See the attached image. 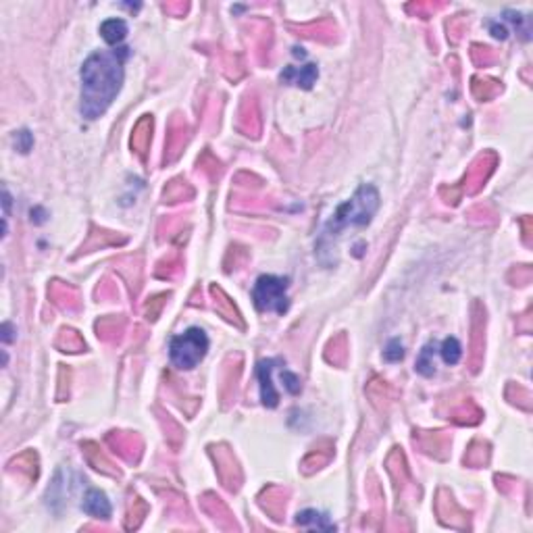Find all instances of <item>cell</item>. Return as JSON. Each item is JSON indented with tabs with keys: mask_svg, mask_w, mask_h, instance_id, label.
I'll list each match as a JSON object with an SVG mask.
<instances>
[{
	"mask_svg": "<svg viewBox=\"0 0 533 533\" xmlns=\"http://www.w3.org/2000/svg\"><path fill=\"white\" fill-rule=\"evenodd\" d=\"M129 56L127 46H119L109 52H94L82 65V105L80 113L94 121L107 113V109L117 98L123 78H125V61Z\"/></svg>",
	"mask_w": 533,
	"mask_h": 533,
	"instance_id": "6da1fadb",
	"label": "cell"
},
{
	"mask_svg": "<svg viewBox=\"0 0 533 533\" xmlns=\"http://www.w3.org/2000/svg\"><path fill=\"white\" fill-rule=\"evenodd\" d=\"M379 208V192L375 186L365 184L356 190V194L340 204L331 219L325 225V236H340L348 227H365L371 223L373 215Z\"/></svg>",
	"mask_w": 533,
	"mask_h": 533,
	"instance_id": "7a4b0ae2",
	"label": "cell"
},
{
	"mask_svg": "<svg viewBox=\"0 0 533 533\" xmlns=\"http://www.w3.org/2000/svg\"><path fill=\"white\" fill-rule=\"evenodd\" d=\"M206 352H208V336L200 327H188L184 334L173 336L169 342V358L182 371H190L198 367V362L206 356Z\"/></svg>",
	"mask_w": 533,
	"mask_h": 533,
	"instance_id": "3957f363",
	"label": "cell"
},
{
	"mask_svg": "<svg viewBox=\"0 0 533 533\" xmlns=\"http://www.w3.org/2000/svg\"><path fill=\"white\" fill-rule=\"evenodd\" d=\"M287 277L277 275H261L252 287V300L254 307L261 313H277L285 315L290 309V298H287Z\"/></svg>",
	"mask_w": 533,
	"mask_h": 533,
	"instance_id": "277c9868",
	"label": "cell"
},
{
	"mask_svg": "<svg viewBox=\"0 0 533 533\" xmlns=\"http://www.w3.org/2000/svg\"><path fill=\"white\" fill-rule=\"evenodd\" d=\"M281 362H283L281 358H265L257 367V377H259V384H261V400L267 409H275L277 402H279V394L273 386V371Z\"/></svg>",
	"mask_w": 533,
	"mask_h": 533,
	"instance_id": "5b68a950",
	"label": "cell"
},
{
	"mask_svg": "<svg viewBox=\"0 0 533 533\" xmlns=\"http://www.w3.org/2000/svg\"><path fill=\"white\" fill-rule=\"evenodd\" d=\"M319 78V69L317 65L309 63V65H302V67H285L279 75V80L283 84H292V86H298V88H304V90H311L313 84L317 82Z\"/></svg>",
	"mask_w": 533,
	"mask_h": 533,
	"instance_id": "8992f818",
	"label": "cell"
},
{
	"mask_svg": "<svg viewBox=\"0 0 533 533\" xmlns=\"http://www.w3.org/2000/svg\"><path fill=\"white\" fill-rule=\"evenodd\" d=\"M82 508H84L86 514H90V516H94V519H109L111 512H113L107 494L100 492V490H88L86 496H84Z\"/></svg>",
	"mask_w": 533,
	"mask_h": 533,
	"instance_id": "52a82bcc",
	"label": "cell"
},
{
	"mask_svg": "<svg viewBox=\"0 0 533 533\" xmlns=\"http://www.w3.org/2000/svg\"><path fill=\"white\" fill-rule=\"evenodd\" d=\"M296 523L307 527V529H319V531H334L336 529L334 521L325 512H319V510H313V508L298 512Z\"/></svg>",
	"mask_w": 533,
	"mask_h": 533,
	"instance_id": "ba28073f",
	"label": "cell"
},
{
	"mask_svg": "<svg viewBox=\"0 0 533 533\" xmlns=\"http://www.w3.org/2000/svg\"><path fill=\"white\" fill-rule=\"evenodd\" d=\"M100 34L105 38L107 44L111 46H117L125 40L127 36V23L119 17H113V19H107L102 25H100Z\"/></svg>",
	"mask_w": 533,
	"mask_h": 533,
	"instance_id": "9c48e42d",
	"label": "cell"
},
{
	"mask_svg": "<svg viewBox=\"0 0 533 533\" xmlns=\"http://www.w3.org/2000/svg\"><path fill=\"white\" fill-rule=\"evenodd\" d=\"M435 350H437V346L433 344V342H429L423 350H421V354H419V358H417V373H421L423 377H431L433 373H435V362H433V356H435Z\"/></svg>",
	"mask_w": 533,
	"mask_h": 533,
	"instance_id": "30bf717a",
	"label": "cell"
},
{
	"mask_svg": "<svg viewBox=\"0 0 533 533\" xmlns=\"http://www.w3.org/2000/svg\"><path fill=\"white\" fill-rule=\"evenodd\" d=\"M439 354L444 358L446 365H456L461 360L463 356V348H461V342L456 338H446L439 346Z\"/></svg>",
	"mask_w": 533,
	"mask_h": 533,
	"instance_id": "8fae6325",
	"label": "cell"
},
{
	"mask_svg": "<svg viewBox=\"0 0 533 533\" xmlns=\"http://www.w3.org/2000/svg\"><path fill=\"white\" fill-rule=\"evenodd\" d=\"M281 384H283V388H285V392L287 394H298L300 392V377L296 375V373H292V371H281Z\"/></svg>",
	"mask_w": 533,
	"mask_h": 533,
	"instance_id": "7c38bea8",
	"label": "cell"
},
{
	"mask_svg": "<svg viewBox=\"0 0 533 533\" xmlns=\"http://www.w3.org/2000/svg\"><path fill=\"white\" fill-rule=\"evenodd\" d=\"M384 358H386L388 362H398V360H402V358H404V348H402L400 340H392V342L386 346V350H384Z\"/></svg>",
	"mask_w": 533,
	"mask_h": 533,
	"instance_id": "4fadbf2b",
	"label": "cell"
},
{
	"mask_svg": "<svg viewBox=\"0 0 533 533\" xmlns=\"http://www.w3.org/2000/svg\"><path fill=\"white\" fill-rule=\"evenodd\" d=\"M15 144H17V150H21L23 155H28V152L32 150V146H34V135L28 129L15 131Z\"/></svg>",
	"mask_w": 533,
	"mask_h": 533,
	"instance_id": "5bb4252c",
	"label": "cell"
},
{
	"mask_svg": "<svg viewBox=\"0 0 533 533\" xmlns=\"http://www.w3.org/2000/svg\"><path fill=\"white\" fill-rule=\"evenodd\" d=\"M490 32H492V36L498 38V40H506V38H508V28L502 25V23H498V21H490Z\"/></svg>",
	"mask_w": 533,
	"mask_h": 533,
	"instance_id": "9a60e30c",
	"label": "cell"
},
{
	"mask_svg": "<svg viewBox=\"0 0 533 533\" xmlns=\"http://www.w3.org/2000/svg\"><path fill=\"white\" fill-rule=\"evenodd\" d=\"M13 338H15V336H13V325H11V323H5V325H3V342L9 344V342H13Z\"/></svg>",
	"mask_w": 533,
	"mask_h": 533,
	"instance_id": "2e32d148",
	"label": "cell"
},
{
	"mask_svg": "<svg viewBox=\"0 0 533 533\" xmlns=\"http://www.w3.org/2000/svg\"><path fill=\"white\" fill-rule=\"evenodd\" d=\"M3 204H5V219H7L9 217V208H11V194H9V190L3 192Z\"/></svg>",
	"mask_w": 533,
	"mask_h": 533,
	"instance_id": "e0dca14e",
	"label": "cell"
}]
</instances>
